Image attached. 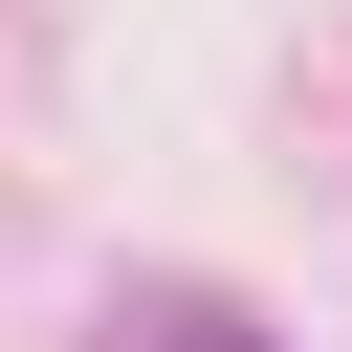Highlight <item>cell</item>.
<instances>
[{
    "instance_id": "1",
    "label": "cell",
    "mask_w": 352,
    "mask_h": 352,
    "mask_svg": "<svg viewBox=\"0 0 352 352\" xmlns=\"http://www.w3.org/2000/svg\"><path fill=\"white\" fill-rule=\"evenodd\" d=\"M154 352H264V330H198V308H176V330H154Z\"/></svg>"
}]
</instances>
